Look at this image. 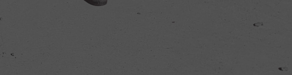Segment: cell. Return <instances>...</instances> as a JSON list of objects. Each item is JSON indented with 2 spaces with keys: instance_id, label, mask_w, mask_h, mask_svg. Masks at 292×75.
Listing matches in <instances>:
<instances>
[{
  "instance_id": "cell-1",
  "label": "cell",
  "mask_w": 292,
  "mask_h": 75,
  "mask_svg": "<svg viewBox=\"0 0 292 75\" xmlns=\"http://www.w3.org/2000/svg\"><path fill=\"white\" fill-rule=\"evenodd\" d=\"M86 2L91 5L96 6H103L107 4V0H84Z\"/></svg>"
}]
</instances>
